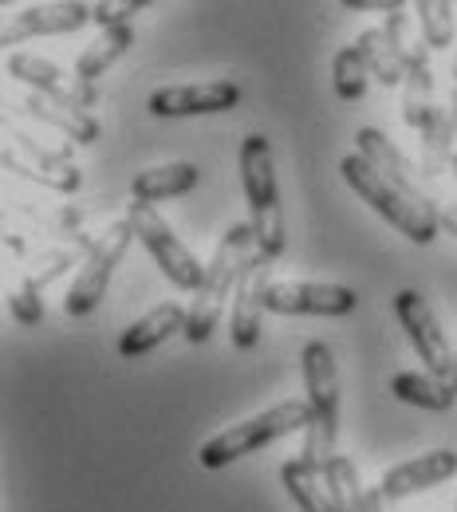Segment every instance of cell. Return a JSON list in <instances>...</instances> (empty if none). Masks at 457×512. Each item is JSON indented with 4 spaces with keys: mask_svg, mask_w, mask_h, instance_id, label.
<instances>
[{
    "mask_svg": "<svg viewBox=\"0 0 457 512\" xmlns=\"http://www.w3.org/2000/svg\"><path fill=\"white\" fill-rule=\"evenodd\" d=\"M339 174H343V182H347V190L355 193L359 201H367L391 229H398L406 241H414V245H434V237H438V213H434V205L422 197V193L406 190L402 182H394L387 178L383 170H375L367 158H359V154H347L343 162H339Z\"/></svg>",
    "mask_w": 457,
    "mask_h": 512,
    "instance_id": "obj_1",
    "label": "cell"
},
{
    "mask_svg": "<svg viewBox=\"0 0 457 512\" xmlns=\"http://www.w3.org/2000/svg\"><path fill=\"white\" fill-rule=\"evenodd\" d=\"M241 166V190L249 201V225H253V253L261 260H276L288 245L284 229V209H280V190H276V158L272 142L264 134H249L237 154Z\"/></svg>",
    "mask_w": 457,
    "mask_h": 512,
    "instance_id": "obj_2",
    "label": "cell"
},
{
    "mask_svg": "<svg viewBox=\"0 0 457 512\" xmlns=\"http://www.w3.org/2000/svg\"><path fill=\"white\" fill-rule=\"evenodd\" d=\"M253 256V225H229L225 237L217 241L213 260L205 264V284L194 292V304H190V320H186V339L190 343H205L217 323L225 316V308L233 304V292H237V276L245 268V260Z\"/></svg>",
    "mask_w": 457,
    "mask_h": 512,
    "instance_id": "obj_3",
    "label": "cell"
},
{
    "mask_svg": "<svg viewBox=\"0 0 457 512\" xmlns=\"http://www.w3.org/2000/svg\"><path fill=\"white\" fill-rule=\"evenodd\" d=\"M308 426H312V406H308V398L276 402V406H268L261 414H253V418H245V422H237V426L213 434L205 446L197 449V465H201V469H229L233 461H241V457H249V453H257V449L272 446V442H280V438H288V434H304Z\"/></svg>",
    "mask_w": 457,
    "mask_h": 512,
    "instance_id": "obj_4",
    "label": "cell"
},
{
    "mask_svg": "<svg viewBox=\"0 0 457 512\" xmlns=\"http://www.w3.org/2000/svg\"><path fill=\"white\" fill-rule=\"evenodd\" d=\"M300 371H304V390L312 406V426L304 430V449L300 457L312 465H324L335 457V438H339V363L335 351L312 339L300 351Z\"/></svg>",
    "mask_w": 457,
    "mask_h": 512,
    "instance_id": "obj_5",
    "label": "cell"
},
{
    "mask_svg": "<svg viewBox=\"0 0 457 512\" xmlns=\"http://www.w3.org/2000/svg\"><path fill=\"white\" fill-rule=\"evenodd\" d=\"M131 241L134 229L127 217H119V221H111L107 229L95 233V245H91L87 260L79 264V272H75V280H71V288H67L64 296L67 316H91L103 304V296H107V288L115 280V268L123 264Z\"/></svg>",
    "mask_w": 457,
    "mask_h": 512,
    "instance_id": "obj_6",
    "label": "cell"
},
{
    "mask_svg": "<svg viewBox=\"0 0 457 512\" xmlns=\"http://www.w3.org/2000/svg\"><path fill=\"white\" fill-rule=\"evenodd\" d=\"M123 217L131 221L134 237L146 245V253L154 256V264L162 268V276H166L178 292H197V288L205 284V268H201V260L182 245V237L170 229V221H166L154 205L131 201Z\"/></svg>",
    "mask_w": 457,
    "mask_h": 512,
    "instance_id": "obj_7",
    "label": "cell"
},
{
    "mask_svg": "<svg viewBox=\"0 0 457 512\" xmlns=\"http://www.w3.org/2000/svg\"><path fill=\"white\" fill-rule=\"evenodd\" d=\"M0 162H4L8 174H20V178H28V182H36V186L52 193H79V186H83V170L67 158L64 150H52V146H44L40 138H32L24 130L4 134V158Z\"/></svg>",
    "mask_w": 457,
    "mask_h": 512,
    "instance_id": "obj_8",
    "label": "cell"
},
{
    "mask_svg": "<svg viewBox=\"0 0 457 512\" xmlns=\"http://www.w3.org/2000/svg\"><path fill=\"white\" fill-rule=\"evenodd\" d=\"M394 320L406 331L414 355L422 359V371H430V375L450 383V375H454V347H450V339L442 331L438 312L430 308V300L422 292H414V288H402L394 296Z\"/></svg>",
    "mask_w": 457,
    "mask_h": 512,
    "instance_id": "obj_9",
    "label": "cell"
},
{
    "mask_svg": "<svg viewBox=\"0 0 457 512\" xmlns=\"http://www.w3.org/2000/svg\"><path fill=\"white\" fill-rule=\"evenodd\" d=\"M414 40H418V36H414V16L406 12V4H398L394 12H387L383 28H367V32H359L355 48L367 56L371 79H379L383 87H402Z\"/></svg>",
    "mask_w": 457,
    "mask_h": 512,
    "instance_id": "obj_10",
    "label": "cell"
},
{
    "mask_svg": "<svg viewBox=\"0 0 457 512\" xmlns=\"http://www.w3.org/2000/svg\"><path fill=\"white\" fill-rule=\"evenodd\" d=\"M8 75L16 83H24L32 95H44V99H56L67 107H79V111H91L99 103V87L95 83H83L75 71L60 67L56 60H44V56H32V52H12L8 56Z\"/></svg>",
    "mask_w": 457,
    "mask_h": 512,
    "instance_id": "obj_11",
    "label": "cell"
},
{
    "mask_svg": "<svg viewBox=\"0 0 457 512\" xmlns=\"http://www.w3.org/2000/svg\"><path fill=\"white\" fill-rule=\"evenodd\" d=\"M264 308L276 316H351L359 308V292L324 280H272Z\"/></svg>",
    "mask_w": 457,
    "mask_h": 512,
    "instance_id": "obj_12",
    "label": "cell"
},
{
    "mask_svg": "<svg viewBox=\"0 0 457 512\" xmlns=\"http://www.w3.org/2000/svg\"><path fill=\"white\" fill-rule=\"evenodd\" d=\"M241 103V87L233 79H201V83H174L158 87L146 99L154 119H194V115H221Z\"/></svg>",
    "mask_w": 457,
    "mask_h": 512,
    "instance_id": "obj_13",
    "label": "cell"
},
{
    "mask_svg": "<svg viewBox=\"0 0 457 512\" xmlns=\"http://www.w3.org/2000/svg\"><path fill=\"white\" fill-rule=\"evenodd\" d=\"M268 288H272V264L253 253L245 260L241 276H237V292H233V304H229V343L237 351H253L261 343Z\"/></svg>",
    "mask_w": 457,
    "mask_h": 512,
    "instance_id": "obj_14",
    "label": "cell"
},
{
    "mask_svg": "<svg viewBox=\"0 0 457 512\" xmlns=\"http://www.w3.org/2000/svg\"><path fill=\"white\" fill-rule=\"evenodd\" d=\"M83 24H91V4H79V0L28 4V8H20V12H12V16L4 20V28H0V44H4V48H20L24 40L79 32Z\"/></svg>",
    "mask_w": 457,
    "mask_h": 512,
    "instance_id": "obj_15",
    "label": "cell"
},
{
    "mask_svg": "<svg viewBox=\"0 0 457 512\" xmlns=\"http://www.w3.org/2000/svg\"><path fill=\"white\" fill-rule=\"evenodd\" d=\"M457 477V449H430L422 457H410V461H398L383 473L379 481V493L387 501H406L414 493H426V489H438L446 481Z\"/></svg>",
    "mask_w": 457,
    "mask_h": 512,
    "instance_id": "obj_16",
    "label": "cell"
},
{
    "mask_svg": "<svg viewBox=\"0 0 457 512\" xmlns=\"http://www.w3.org/2000/svg\"><path fill=\"white\" fill-rule=\"evenodd\" d=\"M355 154L359 158H367L375 170H383L387 178L394 182H402L406 190L422 193L426 201H430V186H426V174H422V162H414L398 142H394L391 134H383L379 127H363L355 134Z\"/></svg>",
    "mask_w": 457,
    "mask_h": 512,
    "instance_id": "obj_17",
    "label": "cell"
},
{
    "mask_svg": "<svg viewBox=\"0 0 457 512\" xmlns=\"http://www.w3.org/2000/svg\"><path fill=\"white\" fill-rule=\"evenodd\" d=\"M186 320H190V308L186 304H178V300H162L158 308H150L146 316H138V320L119 335V355L123 359H142V355H150V351H158L170 335H186Z\"/></svg>",
    "mask_w": 457,
    "mask_h": 512,
    "instance_id": "obj_18",
    "label": "cell"
},
{
    "mask_svg": "<svg viewBox=\"0 0 457 512\" xmlns=\"http://www.w3.org/2000/svg\"><path fill=\"white\" fill-rule=\"evenodd\" d=\"M438 119V103H434V71H430V48L418 36L410 48V64H406V79H402V123L410 130H430Z\"/></svg>",
    "mask_w": 457,
    "mask_h": 512,
    "instance_id": "obj_19",
    "label": "cell"
},
{
    "mask_svg": "<svg viewBox=\"0 0 457 512\" xmlns=\"http://www.w3.org/2000/svg\"><path fill=\"white\" fill-rule=\"evenodd\" d=\"M280 481H284V493L292 497V505L300 512H343L324 465L292 457V461L280 465Z\"/></svg>",
    "mask_w": 457,
    "mask_h": 512,
    "instance_id": "obj_20",
    "label": "cell"
},
{
    "mask_svg": "<svg viewBox=\"0 0 457 512\" xmlns=\"http://www.w3.org/2000/svg\"><path fill=\"white\" fill-rule=\"evenodd\" d=\"M20 111H28L36 123H44L48 130L64 134L67 142H75V146H91V142H99V123H95L91 111L67 107V103L44 99V95H32V91L20 99Z\"/></svg>",
    "mask_w": 457,
    "mask_h": 512,
    "instance_id": "obj_21",
    "label": "cell"
},
{
    "mask_svg": "<svg viewBox=\"0 0 457 512\" xmlns=\"http://www.w3.org/2000/svg\"><path fill=\"white\" fill-rule=\"evenodd\" d=\"M197 182H201V170H197L194 162H166V166H150V170L134 174L131 193L134 201L154 205V201L186 197L190 190H197Z\"/></svg>",
    "mask_w": 457,
    "mask_h": 512,
    "instance_id": "obj_22",
    "label": "cell"
},
{
    "mask_svg": "<svg viewBox=\"0 0 457 512\" xmlns=\"http://www.w3.org/2000/svg\"><path fill=\"white\" fill-rule=\"evenodd\" d=\"M391 394L406 406H418V410H430V414H446L457 402L454 386L430 371H398L391 379Z\"/></svg>",
    "mask_w": 457,
    "mask_h": 512,
    "instance_id": "obj_23",
    "label": "cell"
},
{
    "mask_svg": "<svg viewBox=\"0 0 457 512\" xmlns=\"http://www.w3.org/2000/svg\"><path fill=\"white\" fill-rule=\"evenodd\" d=\"M131 48H134V28H103V32L79 52L75 75H79L83 83H95V79H103L111 67L119 64Z\"/></svg>",
    "mask_w": 457,
    "mask_h": 512,
    "instance_id": "obj_24",
    "label": "cell"
},
{
    "mask_svg": "<svg viewBox=\"0 0 457 512\" xmlns=\"http://www.w3.org/2000/svg\"><path fill=\"white\" fill-rule=\"evenodd\" d=\"M91 245H95V233H87V237H79V245H64V249H44L40 256H32L28 260V272H24V280L32 284V288H48V284H56L60 276H64L67 268H75V264H83L87 253H91Z\"/></svg>",
    "mask_w": 457,
    "mask_h": 512,
    "instance_id": "obj_25",
    "label": "cell"
},
{
    "mask_svg": "<svg viewBox=\"0 0 457 512\" xmlns=\"http://www.w3.org/2000/svg\"><path fill=\"white\" fill-rule=\"evenodd\" d=\"M331 83H335V95H339L343 103H359V99L367 95L371 64H367V56H363L355 44H347V48H339V52L331 56Z\"/></svg>",
    "mask_w": 457,
    "mask_h": 512,
    "instance_id": "obj_26",
    "label": "cell"
},
{
    "mask_svg": "<svg viewBox=\"0 0 457 512\" xmlns=\"http://www.w3.org/2000/svg\"><path fill=\"white\" fill-rule=\"evenodd\" d=\"M414 24L418 36L426 40V48H454L457 28H454V4L450 0H418L414 4Z\"/></svg>",
    "mask_w": 457,
    "mask_h": 512,
    "instance_id": "obj_27",
    "label": "cell"
},
{
    "mask_svg": "<svg viewBox=\"0 0 457 512\" xmlns=\"http://www.w3.org/2000/svg\"><path fill=\"white\" fill-rule=\"evenodd\" d=\"M327 477H331V489L339 497V509L343 512H371V489L359 481V469L351 465V457L335 453L327 461Z\"/></svg>",
    "mask_w": 457,
    "mask_h": 512,
    "instance_id": "obj_28",
    "label": "cell"
},
{
    "mask_svg": "<svg viewBox=\"0 0 457 512\" xmlns=\"http://www.w3.org/2000/svg\"><path fill=\"white\" fill-rule=\"evenodd\" d=\"M8 312H12V320L24 323V327L44 323V292L32 288L28 280H20V288L8 292Z\"/></svg>",
    "mask_w": 457,
    "mask_h": 512,
    "instance_id": "obj_29",
    "label": "cell"
},
{
    "mask_svg": "<svg viewBox=\"0 0 457 512\" xmlns=\"http://www.w3.org/2000/svg\"><path fill=\"white\" fill-rule=\"evenodd\" d=\"M142 8H150V0H103L91 4V24L103 28H131V16H138Z\"/></svg>",
    "mask_w": 457,
    "mask_h": 512,
    "instance_id": "obj_30",
    "label": "cell"
},
{
    "mask_svg": "<svg viewBox=\"0 0 457 512\" xmlns=\"http://www.w3.org/2000/svg\"><path fill=\"white\" fill-rule=\"evenodd\" d=\"M430 205H434V213H438V229H446L457 241V186L454 182H438V186L430 190Z\"/></svg>",
    "mask_w": 457,
    "mask_h": 512,
    "instance_id": "obj_31",
    "label": "cell"
},
{
    "mask_svg": "<svg viewBox=\"0 0 457 512\" xmlns=\"http://www.w3.org/2000/svg\"><path fill=\"white\" fill-rule=\"evenodd\" d=\"M343 8L347 12H394L398 8V0H343Z\"/></svg>",
    "mask_w": 457,
    "mask_h": 512,
    "instance_id": "obj_32",
    "label": "cell"
},
{
    "mask_svg": "<svg viewBox=\"0 0 457 512\" xmlns=\"http://www.w3.org/2000/svg\"><path fill=\"white\" fill-rule=\"evenodd\" d=\"M371 512H398V509H394V501H387V497L379 493V485L371 489Z\"/></svg>",
    "mask_w": 457,
    "mask_h": 512,
    "instance_id": "obj_33",
    "label": "cell"
},
{
    "mask_svg": "<svg viewBox=\"0 0 457 512\" xmlns=\"http://www.w3.org/2000/svg\"><path fill=\"white\" fill-rule=\"evenodd\" d=\"M4 249H8V253H12V256H24V237L8 229V233H4Z\"/></svg>",
    "mask_w": 457,
    "mask_h": 512,
    "instance_id": "obj_34",
    "label": "cell"
},
{
    "mask_svg": "<svg viewBox=\"0 0 457 512\" xmlns=\"http://www.w3.org/2000/svg\"><path fill=\"white\" fill-rule=\"evenodd\" d=\"M450 386H454V394H457V351H454V375H450Z\"/></svg>",
    "mask_w": 457,
    "mask_h": 512,
    "instance_id": "obj_35",
    "label": "cell"
},
{
    "mask_svg": "<svg viewBox=\"0 0 457 512\" xmlns=\"http://www.w3.org/2000/svg\"><path fill=\"white\" fill-rule=\"evenodd\" d=\"M450 182H454V186H457V158H454V162H450Z\"/></svg>",
    "mask_w": 457,
    "mask_h": 512,
    "instance_id": "obj_36",
    "label": "cell"
},
{
    "mask_svg": "<svg viewBox=\"0 0 457 512\" xmlns=\"http://www.w3.org/2000/svg\"><path fill=\"white\" fill-rule=\"evenodd\" d=\"M450 71H454V87H457V44H454V64H450Z\"/></svg>",
    "mask_w": 457,
    "mask_h": 512,
    "instance_id": "obj_37",
    "label": "cell"
},
{
    "mask_svg": "<svg viewBox=\"0 0 457 512\" xmlns=\"http://www.w3.org/2000/svg\"><path fill=\"white\" fill-rule=\"evenodd\" d=\"M454 512H457V501H454Z\"/></svg>",
    "mask_w": 457,
    "mask_h": 512,
    "instance_id": "obj_38",
    "label": "cell"
}]
</instances>
